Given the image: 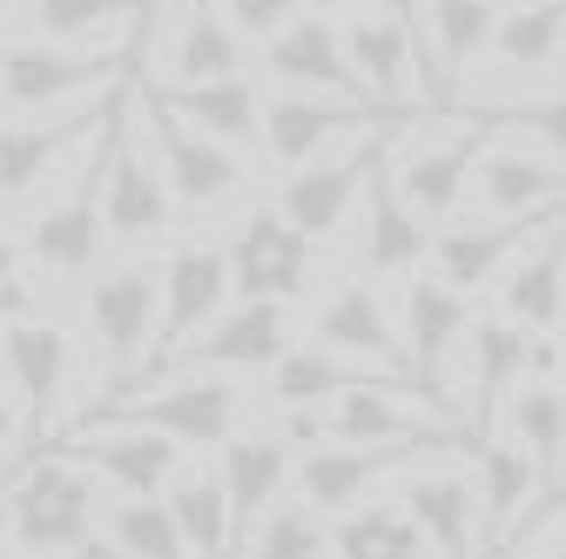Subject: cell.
<instances>
[{
    "instance_id": "obj_41",
    "label": "cell",
    "mask_w": 566,
    "mask_h": 559,
    "mask_svg": "<svg viewBox=\"0 0 566 559\" xmlns=\"http://www.w3.org/2000/svg\"><path fill=\"white\" fill-rule=\"evenodd\" d=\"M492 128H526L533 143L566 169V88L539 95V102H513V108H492Z\"/></svg>"
},
{
    "instance_id": "obj_55",
    "label": "cell",
    "mask_w": 566,
    "mask_h": 559,
    "mask_svg": "<svg viewBox=\"0 0 566 559\" xmlns=\"http://www.w3.org/2000/svg\"><path fill=\"white\" fill-rule=\"evenodd\" d=\"M506 8H520V0H506Z\"/></svg>"
},
{
    "instance_id": "obj_32",
    "label": "cell",
    "mask_w": 566,
    "mask_h": 559,
    "mask_svg": "<svg viewBox=\"0 0 566 559\" xmlns=\"http://www.w3.org/2000/svg\"><path fill=\"white\" fill-rule=\"evenodd\" d=\"M424 34H432V67H439V102L479 54H492L500 34V0H424Z\"/></svg>"
},
{
    "instance_id": "obj_24",
    "label": "cell",
    "mask_w": 566,
    "mask_h": 559,
    "mask_svg": "<svg viewBox=\"0 0 566 559\" xmlns=\"http://www.w3.org/2000/svg\"><path fill=\"white\" fill-rule=\"evenodd\" d=\"M67 358H75V344H67L61 324L34 317V324H8V351H0V365H8L14 378V398L28 404V425L48 432V418L67 391Z\"/></svg>"
},
{
    "instance_id": "obj_44",
    "label": "cell",
    "mask_w": 566,
    "mask_h": 559,
    "mask_svg": "<svg viewBox=\"0 0 566 559\" xmlns=\"http://www.w3.org/2000/svg\"><path fill=\"white\" fill-rule=\"evenodd\" d=\"M21 432H34V425H28V404H21V398H0V452H8Z\"/></svg>"
},
{
    "instance_id": "obj_21",
    "label": "cell",
    "mask_w": 566,
    "mask_h": 559,
    "mask_svg": "<svg viewBox=\"0 0 566 559\" xmlns=\"http://www.w3.org/2000/svg\"><path fill=\"white\" fill-rule=\"evenodd\" d=\"M398 506L418 519L439 559H485V506L465 472H411Z\"/></svg>"
},
{
    "instance_id": "obj_35",
    "label": "cell",
    "mask_w": 566,
    "mask_h": 559,
    "mask_svg": "<svg viewBox=\"0 0 566 559\" xmlns=\"http://www.w3.org/2000/svg\"><path fill=\"white\" fill-rule=\"evenodd\" d=\"M169 513L182 526L189 559H237V519H230V493L217 472H182L169 485Z\"/></svg>"
},
{
    "instance_id": "obj_36",
    "label": "cell",
    "mask_w": 566,
    "mask_h": 559,
    "mask_svg": "<svg viewBox=\"0 0 566 559\" xmlns=\"http://www.w3.org/2000/svg\"><path fill=\"white\" fill-rule=\"evenodd\" d=\"M566 54V0H520V8L500 14V34H492V61L506 75H533V67H553Z\"/></svg>"
},
{
    "instance_id": "obj_34",
    "label": "cell",
    "mask_w": 566,
    "mask_h": 559,
    "mask_svg": "<svg viewBox=\"0 0 566 559\" xmlns=\"http://www.w3.org/2000/svg\"><path fill=\"white\" fill-rule=\"evenodd\" d=\"M506 432L533 452L539 465V485L553 493V485L566 478V384H520L506 398Z\"/></svg>"
},
{
    "instance_id": "obj_18",
    "label": "cell",
    "mask_w": 566,
    "mask_h": 559,
    "mask_svg": "<svg viewBox=\"0 0 566 559\" xmlns=\"http://www.w3.org/2000/svg\"><path fill=\"white\" fill-rule=\"evenodd\" d=\"M223 493H230V519H237V552L250 546V532L263 526V513L291 493V478H297V445L283 439V432H237L223 445Z\"/></svg>"
},
{
    "instance_id": "obj_27",
    "label": "cell",
    "mask_w": 566,
    "mask_h": 559,
    "mask_svg": "<svg viewBox=\"0 0 566 559\" xmlns=\"http://www.w3.org/2000/svg\"><path fill=\"white\" fill-rule=\"evenodd\" d=\"M358 122H378V115L350 108L337 95H283V102L263 108V156L276 169H304V162L324 156V143L337 128H358Z\"/></svg>"
},
{
    "instance_id": "obj_3",
    "label": "cell",
    "mask_w": 566,
    "mask_h": 559,
    "mask_svg": "<svg viewBox=\"0 0 566 559\" xmlns=\"http://www.w3.org/2000/svg\"><path fill=\"white\" fill-rule=\"evenodd\" d=\"M115 122H122V102H115L108 128L82 149V169L67 176V189L28 223V256H34V270H48V276H88L95 256H102V243H108L102 182H108V135H115Z\"/></svg>"
},
{
    "instance_id": "obj_12",
    "label": "cell",
    "mask_w": 566,
    "mask_h": 559,
    "mask_svg": "<svg viewBox=\"0 0 566 559\" xmlns=\"http://www.w3.org/2000/svg\"><path fill=\"white\" fill-rule=\"evenodd\" d=\"M230 270L243 304H297L311 284V236L276 202H256L230 236Z\"/></svg>"
},
{
    "instance_id": "obj_54",
    "label": "cell",
    "mask_w": 566,
    "mask_h": 559,
    "mask_svg": "<svg viewBox=\"0 0 566 559\" xmlns=\"http://www.w3.org/2000/svg\"><path fill=\"white\" fill-rule=\"evenodd\" d=\"M559 75H566V54H559Z\"/></svg>"
},
{
    "instance_id": "obj_15",
    "label": "cell",
    "mask_w": 566,
    "mask_h": 559,
    "mask_svg": "<svg viewBox=\"0 0 566 559\" xmlns=\"http://www.w3.org/2000/svg\"><path fill=\"white\" fill-rule=\"evenodd\" d=\"M263 61H270V75H276V82L311 88V95H337V102H350V108L378 115V108L365 102L358 67H350L344 28H337V21H324V14H297L276 41H263Z\"/></svg>"
},
{
    "instance_id": "obj_46",
    "label": "cell",
    "mask_w": 566,
    "mask_h": 559,
    "mask_svg": "<svg viewBox=\"0 0 566 559\" xmlns=\"http://www.w3.org/2000/svg\"><path fill=\"white\" fill-rule=\"evenodd\" d=\"M365 8H371V14H391V21H405V28H411L424 0H365Z\"/></svg>"
},
{
    "instance_id": "obj_39",
    "label": "cell",
    "mask_w": 566,
    "mask_h": 559,
    "mask_svg": "<svg viewBox=\"0 0 566 559\" xmlns=\"http://www.w3.org/2000/svg\"><path fill=\"white\" fill-rule=\"evenodd\" d=\"M108 539L128 559H189L169 499H122V506H108Z\"/></svg>"
},
{
    "instance_id": "obj_5",
    "label": "cell",
    "mask_w": 566,
    "mask_h": 559,
    "mask_svg": "<svg viewBox=\"0 0 566 559\" xmlns=\"http://www.w3.org/2000/svg\"><path fill=\"white\" fill-rule=\"evenodd\" d=\"M156 324H163V270L156 263H122L88 284V337H95V358L108 371V398L156 351L149 344Z\"/></svg>"
},
{
    "instance_id": "obj_52",
    "label": "cell",
    "mask_w": 566,
    "mask_h": 559,
    "mask_svg": "<svg viewBox=\"0 0 566 559\" xmlns=\"http://www.w3.org/2000/svg\"><path fill=\"white\" fill-rule=\"evenodd\" d=\"M142 8H149V14H156V8H169V0H142Z\"/></svg>"
},
{
    "instance_id": "obj_50",
    "label": "cell",
    "mask_w": 566,
    "mask_h": 559,
    "mask_svg": "<svg viewBox=\"0 0 566 559\" xmlns=\"http://www.w3.org/2000/svg\"><path fill=\"white\" fill-rule=\"evenodd\" d=\"M539 559H566V532H559V539H553V546H546Z\"/></svg>"
},
{
    "instance_id": "obj_53",
    "label": "cell",
    "mask_w": 566,
    "mask_h": 559,
    "mask_svg": "<svg viewBox=\"0 0 566 559\" xmlns=\"http://www.w3.org/2000/svg\"><path fill=\"white\" fill-rule=\"evenodd\" d=\"M0 351H8V324H0Z\"/></svg>"
},
{
    "instance_id": "obj_13",
    "label": "cell",
    "mask_w": 566,
    "mask_h": 559,
    "mask_svg": "<svg viewBox=\"0 0 566 559\" xmlns=\"http://www.w3.org/2000/svg\"><path fill=\"white\" fill-rule=\"evenodd\" d=\"M283 351H291V317L283 304H237L209 324L182 358H169L156 378L169 371H202V378H223V371H276Z\"/></svg>"
},
{
    "instance_id": "obj_37",
    "label": "cell",
    "mask_w": 566,
    "mask_h": 559,
    "mask_svg": "<svg viewBox=\"0 0 566 559\" xmlns=\"http://www.w3.org/2000/svg\"><path fill=\"white\" fill-rule=\"evenodd\" d=\"M331 559H432V539L418 532L405 506H358L337 519Z\"/></svg>"
},
{
    "instance_id": "obj_17",
    "label": "cell",
    "mask_w": 566,
    "mask_h": 559,
    "mask_svg": "<svg viewBox=\"0 0 566 559\" xmlns=\"http://www.w3.org/2000/svg\"><path fill=\"white\" fill-rule=\"evenodd\" d=\"M378 162H385V143H378V135H371V143H358L350 156H317V162H304V169L283 176L276 209H283V217H291L304 236H331V230L350 217V202L365 196V182H371Z\"/></svg>"
},
{
    "instance_id": "obj_26",
    "label": "cell",
    "mask_w": 566,
    "mask_h": 559,
    "mask_svg": "<svg viewBox=\"0 0 566 559\" xmlns=\"http://www.w3.org/2000/svg\"><path fill=\"white\" fill-rule=\"evenodd\" d=\"M358 256L371 276H411L424 256H432V236L411 217V202L398 196V182L385 176V162L365 182V230H358Z\"/></svg>"
},
{
    "instance_id": "obj_49",
    "label": "cell",
    "mask_w": 566,
    "mask_h": 559,
    "mask_svg": "<svg viewBox=\"0 0 566 559\" xmlns=\"http://www.w3.org/2000/svg\"><path fill=\"white\" fill-rule=\"evenodd\" d=\"M8 546H14V513H8V493H0V559H8Z\"/></svg>"
},
{
    "instance_id": "obj_20",
    "label": "cell",
    "mask_w": 566,
    "mask_h": 559,
    "mask_svg": "<svg viewBox=\"0 0 566 559\" xmlns=\"http://www.w3.org/2000/svg\"><path fill=\"white\" fill-rule=\"evenodd\" d=\"M500 317L526 324V330H553L566 317V202L526 236L520 263L500 284Z\"/></svg>"
},
{
    "instance_id": "obj_4",
    "label": "cell",
    "mask_w": 566,
    "mask_h": 559,
    "mask_svg": "<svg viewBox=\"0 0 566 559\" xmlns=\"http://www.w3.org/2000/svg\"><path fill=\"white\" fill-rule=\"evenodd\" d=\"M128 115H135L142 135L156 143L163 182H169V196H176L182 209H217V202L237 196V182H243V156L223 149V143H209L202 128H189V122H182L149 82H135V88H128Z\"/></svg>"
},
{
    "instance_id": "obj_14",
    "label": "cell",
    "mask_w": 566,
    "mask_h": 559,
    "mask_svg": "<svg viewBox=\"0 0 566 559\" xmlns=\"http://www.w3.org/2000/svg\"><path fill=\"white\" fill-rule=\"evenodd\" d=\"M311 344H324V351H337V358H365L371 371L411 384L405 330L385 317V304H378L371 284H337V291L317 304V317H311Z\"/></svg>"
},
{
    "instance_id": "obj_31",
    "label": "cell",
    "mask_w": 566,
    "mask_h": 559,
    "mask_svg": "<svg viewBox=\"0 0 566 559\" xmlns=\"http://www.w3.org/2000/svg\"><path fill=\"white\" fill-rule=\"evenodd\" d=\"M156 88V82H149ZM189 128H202L209 143H223V149H250L263 143V95L250 75H230V82H196V88H156Z\"/></svg>"
},
{
    "instance_id": "obj_1",
    "label": "cell",
    "mask_w": 566,
    "mask_h": 559,
    "mask_svg": "<svg viewBox=\"0 0 566 559\" xmlns=\"http://www.w3.org/2000/svg\"><path fill=\"white\" fill-rule=\"evenodd\" d=\"M8 513H14V546L28 559H67L75 546L95 539L102 519V472L88 458H75L67 445L34 452L8 485Z\"/></svg>"
},
{
    "instance_id": "obj_6",
    "label": "cell",
    "mask_w": 566,
    "mask_h": 559,
    "mask_svg": "<svg viewBox=\"0 0 566 559\" xmlns=\"http://www.w3.org/2000/svg\"><path fill=\"white\" fill-rule=\"evenodd\" d=\"M122 95H82V102H61V108H34V115H14L0 122V202H21L34 196V182H48V169L67 156V149H88L95 135L108 128Z\"/></svg>"
},
{
    "instance_id": "obj_28",
    "label": "cell",
    "mask_w": 566,
    "mask_h": 559,
    "mask_svg": "<svg viewBox=\"0 0 566 559\" xmlns=\"http://www.w3.org/2000/svg\"><path fill=\"white\" fill-rule=\"evenodd\" d=\"M526 344H533V330L513 324V317H479L465 330V358H472V445L485 439L500 398H513L526 384Z\"/></svg>"
},
{
    "instance_id": "obj_7",
    "label": "cell",
    "mask_w": 566,
    "mask_h": 559,
    "mask_svg": "<svg viewBox=\"0 0 566 559\" xmlns=\"http://www.w3.org/2000/svg\"><path fill=\"white\" fill-rule=\"evenodd\" d=\"M169 217H176V196H169V182H163L156 143H149V135H142V122L128 115V88H122V122H115V135H108V182H102L108 243L169 236Z\"/></svg>"
},
{
    "instance_id": "obj_22",
    "label": "cell",
    "mask_w": 566,
    "mask_h": 559,
    "mask_svg": "<svg viewBox=\"0 0 566 559\" xmlns=\"http://www.w3.org/2000/svg\"><path fill=\"white\" fill-rule=\"evenodd\" d=\"M465 330H472V297H459L439 276H411L405 284V351H411V384H424L432 404H446L439 398V365L452 358V344Z\"/></svg>"
},
{
    "instance_id": "obj_42",
    "label": "cell",
    "mask_w": 566,
    "mask_h": 559,
    "mask_svg": "<svg viewBox=\"0 0 566 559\" xmlns=\"http://www.w3.org/2000/svg\"><path fill=\"white\" fill-rule=\"evenodd\" d=\"M217 8L237 21V34H243V41H276L283 28L304 14V0H217Z\"/></svg>"
},
{
    "instance_id": "obj_43",
    "label": "cell",
    "mask_w": 566,
    "mask_h": 559,
    "mask_svg": "<svg viewBox=\"0 0 566 559\" xmlns=\"http://www.w3.org/2000/svg\"><path fill=\"white\" fill-rule=\"evenodd\" d=\"M41 310H34V291H28V276H8L0 284V324H34Z\"/></svg>"
},
{
    "instance_id": "obj_9",
    "label": "cell",
    "mask_w": 566,
    "mask_h": 559,
    "mask_svg": "<svg viewBox=\"0 0 566 559\" xmlns=\"http://www.w3.org/2000/svg\"><path fill=\"white\" fill-rule=\"evenodd\" d=\"M88 418H115V425H149L176 445H230L237 439V384L230 378H182V384H149V391H115Z\"/></svg>"
},
{
    "instance_id": "obj_2",
    "label": "cell",
    "mask_w": 566,
    "mask_h": 559,
    "mask_svg": "<svg viewBox=\"0 0 566 559\" xmlns=\"http://www.w3.org/2000/svg\"><path fill=\"white\" fill-rule=\"evenodd\" d=\"M492 115H459V122H418V135L385 162V176L398 182V196L411 202V217L432 230V223H446L452 209L465 202V189H472V169H479V156L492 149Z\"/></svg>"
},
{
    "instance_id": "obj_33",
    "label": "cell",
    "mask_w": 566,
    "mask_h": 559,
    "mask_svg": "<svg viewBox=\"0 0 566 559\" xmlns=\"http://www.w3.org/2000/svg\"><path fill=\"white\" fill-rule=\"evenodd\" d=\"M378 371H358V365H344L337 351H324V344H291L283 351V365L270 371V404L276 411H324V404H337L344 391H358V384H371ZM398 384V378H391Z\"/></svg>"
},
{
    "instance_id": "obj_40",
    "label": "cell",
    "mask_w": 566,
    "mask_h": 559,
    "mask_svg": "<svg viewBox=\"0 0 566 559\" xmlns=\"http://www.w3.org/2000/svg\"><path fill=\"white\" fill-rule=\"evenodd\" d=\"M324 552H331V532H324V519H317L304 499H276L237 559H324Z\"/></svg>"
},
{
    "instance_id": "obj_51",
    "label": "cell",
    "mask_w": 566,
    "mask_h": 559,
    "mask_svg": "<svg viewBox=\"0 0 566 559\" xmlns=\"http://www.w3.org/2000/svg\"><path fill=\"white\" fill-rule=\"evenodd\" d=\"M28 8V0H0V14H21Z\"/></svg>"
},
{
    "instance_id": "obj_30",
    "label": "cell",
    "mask_w": 566,
    "mask_h": 559,
    "mask_svg": "<svg viewBox=\"0 0 566 559\" xmlns=\"http://www.w3.org/2000/svg\"><path fill=\"white\" fill-rule=\"evenodd\" d=\"M472 465H479V506H485V546H500L513 526H520V513L546 493L539 485V465H533V452L506 432V439H479L472 445Z\"/></svg>"
},
{
    "instance_id": "obj_47",
    "label": "cell",
    "mask_w": 566,
    "mask_h": 559,
    "mask_svg": "<svg viewBox=\"0 0 566 559\" xmlns=\"http://www.w3.org/2000/svg\"><path fill=\"white\" fill-rule=\"evenodd\" d=\"M67 559H128V552H122V546H115V539L102 532V539H88V546H75V552H67Z\"/></svg>"
},
{
    "instance_id": "obj_10",
    "label": "cell",
    "mask_w": 566,
    "mask_h": 559,
    "mask_svg": "<svg viewBox=\"0 0 566 559\" xmlns=\"http://www.w3.org/2000/svg\"><path fill=\"white\" fill-rule=\"evenodd\" d=\"M61 445L88 458L102 472V485H115L122 499H169V485L182 478V452H189L149 425H115V418H82Z\"/></svg>"
},
{
    "instance_id": "obj_8",
    "label": "cell",
    "mask_w": 566,
    "mask_h": 559,
    "mask_svg": "<svg viewBox=\"0 0 566 559\" xmlns=\"http://www.w3.org/2000/svg\"><path fill=\"white\" fill-rule=\"evenodd\" d=\"M237 291V270H230V243H202V236H182L169 256H163V324H156V371L169 358H182L189 344L223 317Z\"/></svg>"
},
{
    "instance_id": "obj_19",
    "label": "cell",
    "mask_w": 566,
    "mask_h": 559,
    "mask_svg": "<svg viewBox=\"0 0 566 559\" xmlns=\"http://www.w3.org/2000/svg\"><path fill=\"white\" fill-rule=\"evenodd\" d=\"M230 75H243V34H237V21L217 8V0H176L156 88H196V82H230Z\"/></svg>"
},
{
    "instance_id": "obj_45",
    "label": "cell",
    "mask_w": 566,
    "mask_h": 559,
    "mask_svg": "<svg viewBox=\"0 0 566 559\" xmlns=\"http://www.w3.org/2000/svg\"><path fill=\"white\" fill-rule=\"evenodd\" d=\"M21 256H28V243L0 223V284H8V276H21Z\"/></svg>"
},
{
    "instance_id": "obj_48",
    "label": "cell",
    "mask_w": 566,
    "mask_h": 559,
    "mask_svg": "<svg viewBox=\"0 0 566 559\" xmlns=\"http://www.w3.org/2000/svg\"><path fill=\"white\" fill-rule=\"evenodd\" d=\"M358 0H304V14H324V21H337V14H350Z\"/></svg>"
},
{
    "instance_id": "obj_29",
    "label": "cell",
    "mask_w": 566,
    "mask_h": 559,
    "mask_svg": "<svg viewBox=\"0 0 566 559\" xmlns=\"http://www.w3.org/2000/svg\"><path fill=\"white\" fill-rule=\"evenodd\" d=\"M553 217V209H546ZM546 217H526V223H465V230H439L432 236V276L439 284H452L459 297L485 291L492 276H500V263L513 250H526V236L546 223Z\"/></svg>"
},
{
    "instance_id": "obj_11",
    "label": "cell",
    "mask_w": 566,
    "mask_h": 559,
    "mask_svg": "<svg viewBox=\"0 0 566 559\" xmlns=\"http://www.w3.org/2000/svg\"><path fill=\"white\" fill-rule=\"evenodd\" d=\"M115 61L122 48H54V41H21V48H0V108L34 115V108H61V102H82L88 88L115 82Z\"/></svg>"
},
{
    "instance_id": "obj_38",
    "label": "cell",
    "mask_w": 566,
    "mask_h": 559,
    "mask_svg": "<svg viewBox=\"0 0 566 559\" xmlns=\"http://www.w3.org/2000/svg\"><path fill=\"white\" fill-rule=\"evenodd\" d=\"M28 14H34V28H41V41H54V48H67V41H82V34H128V28H142L135 14H149L142 0H28Z\"/></svg>"
},
{
    "instance_id": "obj_16",
    "label": "cell",
    "mask_w": 566,
    "mask_h": 559,
    "mask_svg": "<svg viewBox=\"0 0 566 559\" xmlns=\"http://www.w3.org/2000/svg\"><path fill=\"white\" fill-rule=\"evenodd\" d=\"M344 48H350V67H358L365 102H371L378 115L418 102V82H411V61H424L418 28H405V21H391V14H350ZM424 102H432V67H424Z\"/></svg>"
},
{
    "instance_id": "obj_23",
    "label": "cell",
    "mask_w": 566,
    "mask_h": 559,
    "mask_svg": "<svg viewBox=\"0 0 566 559\" xmlns=\"http://www.w3.org/2000/svg\"><path fill=\"white\" fill-rule=\"evenodd\" d=\"M411 458V445H385V452H358V445H317L297 452V478H291V499H304L317 519H344L358 513V499L371 493V478L385 465Z\"/></svg>"
},
{
    "instance_id": "obj_25",
    "label": "cell",
    "mask_w": 566,
    "mask_h": 559,
    "mask_svg": "<svg viewBox=\"0 0 566 559\" xmlns=\"http://www.w3.org/2000/svg\"><path fill=\"white\" fill-rule=\"evenodd\" d=\"M559 202H566L559 162L526 156V149H485L479 156V209L492 223H526V217H546Z\"/></svg>"
}]
</instances>
